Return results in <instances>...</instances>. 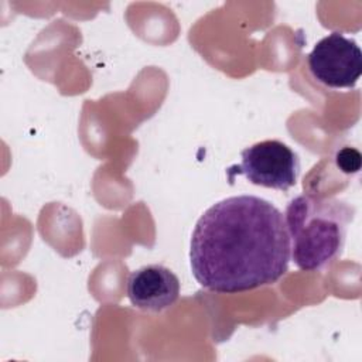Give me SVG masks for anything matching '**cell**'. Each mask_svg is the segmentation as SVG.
<instances>
[{
    "label": "cell",
    "instance_id": "4",
    "mask_svg": "<svg viewBox=\"0 0 362 362\" xmlns=\"http://www.w3.org/2000/svg\"><path fill=\"white\" fill-rule=\"evenodd\" d=\"M307 64L320 83L334 89H349L362 74V52L355 40L334 31L314 45Z\"/></svg>",
    "mask_w": 362,
    "mask_h": 362
},
{
    "label": "cell",
    "instance_id": "5",
    "mask_svg": "<svg viewBox=\"0 0 362 362\" xmlns=\"http://www.w3.org/2000/svg\"><path fill=\"white\" fill-rule=\"evenodd\" d=\"M127 297L133 307L160 313L170 308L180 297V280L161 264H147L130 273Z\"/></svg>",
    "mask_w": 362,
    "mask_h": 362
},
{
    "label": "cell",
    "instance_id": "1",
    "mask_svg": "<svg viewBox=\"0 0 362 362\" xmlns=\"http://www.w3.org/2000/svg\"><path fill=\"white\" fill-rule=\"evenodd\" d=\"M284 215L256 195H236L209 206L197 221L189 247L195 280L215 293L269 286L288 269Z\"/></svg>",
    "mask_w": 362,
    "mask_h": 362
},
{
    "label": "cell",
    "instance_id": "3",
    "mask_svg": "<svg viewBox=\"0 0 362 362\" xmlns=\"http://www.w3.org/2000/svg\"><path fill=\"white\" fill-rule=\"evenodd\" d=\"M240 164L228 170L242 174L255 185L287 191L296 185L300 173L298 156L280 140H263L240 151Z\"/></svg>",
    "mask_w": 362,
    "mask_h": 362
},
{
    "label": "cell",
    "instance_id": "2",
    "mask_svg": "<svg viewBox=\"0 0 362 362\" xmlns=\"http://www.w3.org/2000/svg\"><path fill=\"white\" fill-rule=\"evenodd\" d=\"M355 209L337 198L303 194L286 208L290 257L304 272L321 270L342 252Z\"/></svg>",
    "mask_w": 362,
    "mask_h": 362
},
{
    "label": "cell",
    "instance_id": "6",
    "mask_svg": "<svg viewBox=\"0 0 362 362\" xmlns=\"http://www.w3.org/2000/svg\"><path fill=\"white\" fill-rule=\"evenodd\" d=\"M335 161L345 174H355L361 168V153L354 147H344L337 153Z\"/></svg>",
    "mask_w": 362,
    "mask_h": 362
}]
</instances>
